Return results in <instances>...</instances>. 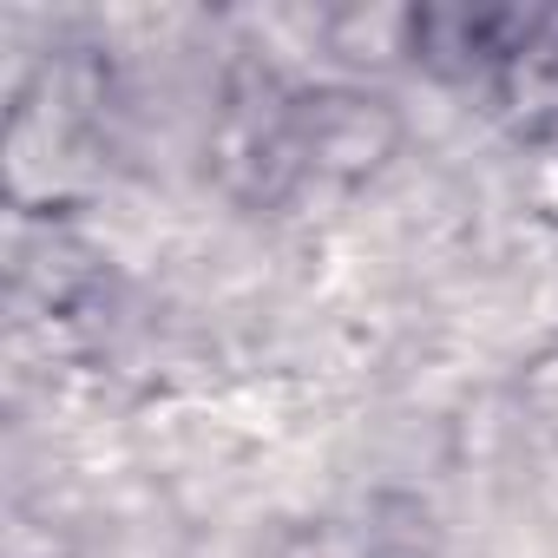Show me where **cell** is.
Wrapping results in <instances>:
<instances>
[{"label": "cell", "instance_id": "cell-1", "mask_svg": "<svg viewBox=\"0 0 558 558\" xmlns=\"http://www.w3.org/2000/svg\"><path fill=\"white\" fill-rule=\"evenodd\" d=\"M401 34L414 66L480 93L512 145H558V8H414Z\"/></svg>", "mask_w": 558, "mask_h": 558}, {"label": "cell", "instance_id": "cell-2", "mask_svg": "<svg viewBox=\"0 0 558 558\" xmlns=\"http://www.w3.org/2000/svg\"><path fill=\"white\" fill-rule=\"evenodd\" d=\"M395 145L401 119L362 86H296L263 119V165L276 184H362Z\"/></svg>", "mask_w": 558, "mask_h": 558}, {"label": "cell", "instance_id": "cell-3", "mask_svg": "<svg viewBox=\"0 0 558 558\" xmlns=\"http://www.w3.org/2000/svg\"><path fill=\"white\" fill-rule=\"evenodd\" d=\"M263 558H381V525L342 519V512L296 519V525H283L263 545Z\"/></svg>", "mask_w": 558, "mask_h": 558}]
</instances>
